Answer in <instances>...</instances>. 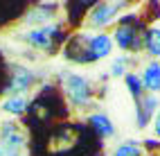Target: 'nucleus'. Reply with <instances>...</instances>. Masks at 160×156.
Here are the masks:
<instances>
[{
	"label": "nucleus",
	"mask_w": 160,
	"mask_h": 156,
	"mask_svg": "<svg viewBox=\"0 0 160 156\" xmlns=\"http://www.w3.org/2000/svg\"><path fill=\"white\" fill-rule=\"evenodd\" d=\"M126 64H129V59L126 57H120V59H115L113 61V68H111V72L115 77H120V75H126Z\"/></svg>",
	"instance_id": "nucleus-16"
},
{
	"label": "nucleus",
	"mask_w": 160,
	"mask_h": 156,
	"mask_svg": "<svg viewBox=\"0 0 160 156\" xmlns=\"http://www.w3.org/2000/svg\"><path fill=\"white\" fill-rule=\"evenodd\" d=\"M90 124L95 127V131H97L99 136H104V138H111L113 133H115L113 122L106 118L104 113H95V116H90Z\"/></svg>",
	"instance_id": "nucleus-11"
},
{
	"label": "nucleus",
	"mask_w": 160,
	"mask_h": 156,
	"mask_svg": "<svg viewBox=\"0 0 160 156\" xmlns=\"http://www.w3.org/2000/svg\"><path fill=\"white\" fill-rule=\"evenodd\" d=\"M86 48L90 52V57L92 59H104V57H108L111 52H113V39L108 34H86Z\"/></svg>",
	"instance_id": "nucleus-5"
},
{
	"label": "nucleus",
	"mask_w": 160,
	"mask_h": 156,
	"mask_svg": "<svg viewBox=\"0 0 160 156\" xmlns=\"http://www.w3.org/2000/svg\"><path fill=\"white\" fill-rule=\"evenodd\" d=\"M52 9H54V5H38V7H34V9L25 16V23H27V25H34V27L50 25V20H52Z\"/></svg>",
	"instance_id": "nucleus-8"
},
{
	"label": "nucleus",
	"mask_w": 160,
	"mask_h": 156,
	"mask_svg": "<svg viewBox=\"0 0 160 156\" xmlns=\"http://www.w3.org/2000/svg\"><path fill=\"white\" fill-rule=\"evenodd\" d=\"M63 91H66V95L72 104H88L90 97H92V88L90 84L86 81V77L81 75H74V72H68V75H63Z\"/></svg>",
	"instance_id": "nucleus-1"
},
{
	"label": "nucleus",
	"mask_w": 160,
	"mask_h": 156,
	"mask_svg": "<svg viewBox=\"0 0 160 156\" xmlns=\"http://www.w3.org/2000/svg\"><path fill=\"white\" fill-rule=\"evenodd\" d=\"M153 131H156V136H160V111L156 113V118H153Z\"/></svg>",
	"instance_id": "nucleus-18"
},
{
	"label": "nucleus",
	"mask_w": 160,
	"mask_h": 156,
	"mask_svg": "<svg viewBox=\"0 0 160 156\" xmlns=\"http://www.w3.org/2000/svg\"><path fill=\"white\" fill-rule=\"evenodd\" d=\"M0 156H20V149L9 147V145H2V143H0Z\"/></svg>",
	"instance_id": "nucleus-17"
},
{
	"label": "nucleus",
	"mask_w": 160,
	"mask_h": 156,
	"mask_svg": "<svg viewBox=\"0 0 160 156\" xmlns=\"http://www.w3.org/2000/svg\"><path fill=\"white\" fill-rule=\"evenodd\" d=\"M113 36H115V43L122 50H138L140 48V43H138V39H135V27H131L129 23H122L115 29Z\"/></svg>",
	"instance_id": "nucleus-7"
},
{
	"label": "nucleus",
	"mask_w": 160,
	"mask_h": 156,
	"mask_svg": "<svg viewBox=\"0 0 160 156\" xmlns=\"http://www.w3.org/2000/svg\"><path fill=\"white\" fill-rule=\"evenodd\" d=\"M57 34H59L57 25H43V27H32L23 39L29 45H34V48L48 50V48H52V41L57 39Z\"/></svg>",
	"instance_id": "nucleus-2"
},
{
	"label": "nucleus",
	"mask_w": 160,
	"mask_h": 156,
	"mask_svg": "<svg viewBox=\"0 0 160 156\" xmlns=\"http://www.w3.org/2000/svg\"><path fill=\"white\" fill-rule=\"evenodd\" d=\"M142 86L151 93H158L160 91V64L158 61H151L144 72H142Z\"/></svg>",
	"instance_id": "nucleus-9"
},
{
	"label": "nucleus",
	"mask_w": 160,
	"mask_h": 156,
	"mask_svg": "<svg viewBox=\"0 0 160 156\" xmlns=\"http://www.w3.org/2000/svg\"><path fill=\"white\" fill-rule=\"evenodd\" d=\"M124 79H126V86H129L131 95H133V97H140V95H142V79L135 77V75H126Z\"/></svg>",
	"instance_id": "nucleus-15"
},
{
	"label": "nucleus",
	"mask_w": 160,
	"mask_h": 156,
	"mask_svg": "<svg viewBox=\"0 0 160 156\" xmlns=\"http://www.w3.org/2000/svg\"><path fill=\"white\" fill-rule=\"evenodd\" d=\"M156 104H158L156 95H147V97L140 100V109H138V124H140V127H144V124L149 122V118L153 116Z\"/></svg>",
	"instance_id": "nucleus-10"
},
{
	"label": "nucleus",
	"mask_w": 160,
	"mask_h": 156,
	"mask_svg": "<svg viewBox=\"0 0 160 156\" xmlns=\"http://www.w3.org/2000/svg\"><path fill=\"white\" fill-rule=\"evenodd\" d=\"M0 143L9 145V147H16V149H23L25 131L16 122H0Z\"/></svg>",
	"instance_id": "nucleus-6"
},
{
	"label": "nucleus",
	"mask_w": 160,
	"mask_h": 156,
	"mask_svg": "<svg viewBox=\"0 0 160 156\" xmlns=\"http://www.w3.org/2000/svg\"><path fill=\"white\" fill-rule=\"evenodd\" d=\"M32 84H34V72L27 70V68H14L5 91L9 95H23L25 91H29Z\"/></svg>",
	"instance_id": "nucleus-3"
},
{
	"label": "nucleus",
	"mask_w": 160,
	"mask_h": 156,
	"mask_svg": "<svg viewBox=\"0 0 160 156\" xmlns=\"http://www.w3.org/2000/svg\"><path fill=\"white\" fill-rule=\"evenodd\" d=\"M144 45H147V50L151 52L153 57H160V29L158 27H153V29H149V32H147Z\"/></svg>",
	"instance_id": "nucleus-13"
},
{
	"label": "nucleus",
	"mask_w": 160,
	"mask_h": 156,
	"mask_svg": "<svg viewBox=\"0 0 160 156\" xmlns=\"http://www.w3.org/2000/svg\"><path fill=\"white\" fill-rule=\"evenodd\" d=\"M0 109L5 113H12V116H20V113L27 109V100H25V95H9L0 104Z\"/></svg>",
	"instance_id": "nucleus-12"
},
{
	"label": "nucleus",
	"mask_w": 160,
	"mask_h": 156,
	"mask_svg": "<svg viewBox=\"0 0 160 156\" xmlns=\"http://www.w3.org/2000/svg\"><path fill=\"white\" fill-rule=\"evenodd\" d=\"M120 9H122L120 3H117V5H113V3H99V5H95L90 16H88V25L90 27H104L106 23H111V20L115 18V14L120 12Z\"/></svg>",
	"instance_id": "nucleus-4"
},
{
	"label": "nucleus",
	"mask_w": 160,
	"mask_h": 156,
	"mask_svg": "<svg viewBox=\"0 0 160 156\" xmlns=\"http://www.w3.org/2000/svg\"><path fill=\"white\" fill-rule=\"evenodd\" d=\"M113 156H142V147L135 143H122L113 149Z\"/></svg>",
	"instance_id": "nucleus-14"
}]
</instances>
